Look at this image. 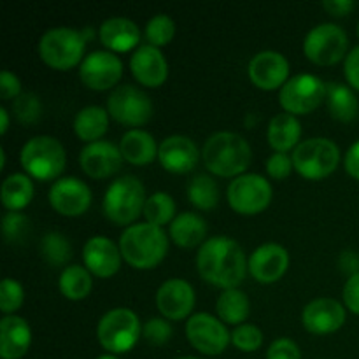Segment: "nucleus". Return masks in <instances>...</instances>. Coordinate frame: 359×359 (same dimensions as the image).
<instances>
[{
    "instance_id": "nucleus-1",
    "label": "nucleus",
    "mask_w": 359,
    "mask_h": 359,
    "mask_svg": "<svg viewBox=\"0 0 359 359\" xmlns=\"http://www.w3.org/2000/svg\"><path fill=\"white\" fill-rule=\"evenodd\" d=\"M248 263L241 245L230 237L209 238L196 255L200 277L223 291L235 290L244 283Z\"/></svg>"
},
{
    "instance_id": "nucleus-2",
    "label": "nucleus",
    "mask_w": 359,
    "mask_h": 359,
    "mask_svg": "<svg viewBox=\"0 0 359 359\" xmlns=\"http://www.w3.org/2000/svg\"><path fill=\"white\" fill-rule=\"evenodd\" d=\"M203 163L219 177H241L252 161L248 140L238 133L217 132L205 140L202 149Z\"/></svg>"
},
{
    "instance_id": "nucleus-3",
    "label": "nucleus",
    "mask_w": 359,
    "mask_h": 359,
    "mask_svg": "<svg viewBox=\"0 0 359 359\" xmlns=\"http://www.w3.org/2000/svg\"><path fill=\"white\" fill-rule=\"evenodd\" d=\"M119 251L130 266L137 270H151L167 256L168 237L163 228L151 223L132 224L119 238Z\"/></svg>"
},
{
    "instance_id": "nucleus-4",
    "label": "nucleus",
    "mask_w": 359,
    "mask_h": 359,
    "mask_svg": "<svg viewBox=\"0 0 359 359\" xmlns=\"http://www.w3.org/2000/svg\"><path fill=\"white\" fill-rule=\"evenodd\" d=\"M146 189L135 175H123L107 188L104 196V214L118 226H132L133 221L144 214Z\"/></svg>"
},
{
    "instance_id": "nucleus-5",
    "label": "nucleus",
    "mask_w": 359,
    "mask_h": 359,
    "mask_svg": "<svg viewBox=\"0 0 359 359\" xmlns=\"http://www.w3.org/2000/svg\"><path fill=\"white\" fill-rule=\"evenodd\" d=\"M86 42L83 32L69 27L51 28L39 41V56L51 69L69 70L83 63Z\"/></svg>"
},
{
    "instance_id": "nucleus-6",
    "label": "nucleus",
    "mask_w": 359,
    "mask_h": 359,
    "mask_svg": "<svg viewBox=\"0 0 359 359\" xmlns=\"http://www.w3.org/2000/svg\"><path fill=\"white\" fill-rule=\"evenodd\" d=\"M21 167L39 181H55L67 163L65 149L55 137L39 135L28 140L20 154Z\"/></svg>"
},
{
    "instance_id": "nucleus-7",
    "label": "nucleus",
    "mask_w": 359,
    "mask_h": 359,
    "mask_svg": "<svg viewBox=\"0 0 359 359\" xmlns=\"http://www.w3.org/2000/svg\"><path fill=\"white\" fill-rule=\"evenodd\" d=\"M294 170L305 179L318 181L332 175L340 161V149L333 140L314 137L304 140L293 153Z\"/></svg>"
},
{
    "instance_id": "nucleus-8",
    "label": "nucleus",
    "mask_w": 359,
    "mask_h": 359,
    "mask_svg": "<svg viewBox=\"0 0 359 359\" xmlns=\"http://www.w3.org/2000/svg\"><path fill=\"white\" fill-rule=\"evenodd\" d=\"M100 346L111 354L128 353L140 339V321L130 309H112L97 326Z\"/></svg>"
},
{
    "instance_id": "nucleus-9",
    "label": "nucleus",
    "mask_w": 359,
    "mask_h": 359,
    "mask_svg": "<svg viewBox=\"0 0 359 359\" xmlns=\"http://www.w3.org/2000/svg\"><path fill=\"white\" fill-rule=\"evenodd\" d=\"M326 98V84L312 74L291 77L279 93V104L287 114L302 116L316 111Z\"/></svg>"
},
{
    "instance_id": "nucleus-10",
    "label": "nucleus",
    "mask_w": 359,
    "mask_h": 359,
    "mask_svg": "<svg viewBox=\"0 0 359 359\" xmlns=\"http://www.w3.org/2000/svg\"><path fill=\"white\" fill-rule=\"evenodd\" d=\"M347 46V34L339 25L323 23L307 34L304 41V53L316 65L330 67L346 56Z\"/></svg>"
},
{
    "instance_id": "nucleus-11",
    "label": "nucleus",
    "mask_w": 359,
    "mask_h": 359,
    "mask_svg": "<svg viewBox=\"0 0 359 359\" xmlns=\"http://www.w3.org/2000/svg\"><path fill=\"white\" fill-rule=\"evenodd\" d=\"M107 112L114 121L126 126L146 125L153 118V102L140 88L125 84L109 95Z\"/></svg>"
},
{
    "instance_id": "nucleus-12",
    "label": "nucleus",
    "mask_w": 359,
    "mask_h": 359,
    "mask_svg": "<svg viewBox=\"0 0 359 359\" xmlns=\"http://www.w3.org/2000/svg\"><path fill=\"white\" fill-rule=\"evenodd\" d=\"M226 195L235 212L255 216L263 212L272 202V186L262 175L244 174L230 182Z\"/></svg>"
},
{
    "instance_id": "nucleus-13",
    "label": "nucleus",
    "mask_w": 359,
    "mask_h": 359,
    "mask_svg": "<svg viewBox=\"0 0 359 359\" xmlns=\"http://www.w3.org/2000/svg\"><path fill=\"white\" fill-rule=\"evenodd\" d=\"M186 337L189 344L205 356H219L231 342V333H228L224 323L205 312L189 318L186 323Z\"/></svg>"
},
{
    "instance_id": "nucleus-14",
    "label": "nucleus",
    "mask_w": 359,
    "mask_h": 359,
    "mask_svg": "<svg viewBox=\"0 0 359 359\" xmlns=\"http://www.w3.org/2000/svg\"><path fill=\"white\" fill-rule=\"evenodd\" d=\"M123 76V62L111 51H93L83 60L79 77L84 86L95 91L114 88Z\"/></svg>"
},
{
    "instance_id": "nucleus-15",
    "label": "nucleus",
    "mask_w": 359,
    "mask_h": 359,
    "mask_svg": "<svg viewBox=\"0 0 359 359\" xmlns=\"http://www.w3.org/2000/svg\"><path fill=\"white\" fill-rule=\"evenodd\" d=\"M49 203L62 216H83L91 205V191L81 179L63 177L49 189Z\"/></svg>"
},
{
    "instance_id": "nucleus-16",
    "label": "nucleus",
    "mask_w": 359,
    "mask_h": 359,
    "mask_svg": "<svg viewBox=\"0 0 359 359\" xmlns=\"http://www.w3.org/2000/svg\"><path fill=\"white\" fill-rule=\"evenodd\" d=\"M123 154L118 146L107 140L86 144L79 154L81 168L93 179H107L118 174L123 165Z\"/></svg>"
},
{
    "instance_id": "nucleus-17",
    "label": "nucleus",
    "mask_w": 359,
    "mask_h": 359,
    "mask_svg": "<svg viewBox=\"0 0 359 359\" xmlns=\"http://www.w3.org/2000/svg\"><path fill=\"white\" fill-rule=\"evenodd\" d=\"M249 79L259 90L272 91L283 88L287 83L290 76V63L284 55L277 51H262L249 62L248 67Z\"/></svg>"
},
{
    "instance_id": "nucleus-18",
    "label": "nucleus",
    "mask_w": 359,
    "mask_h": 359,
    "mask_svg": "<svg viewBox=\"0 0 359 359\" xmlns=\"http://www.w3.org/2000/svg\"><path fill=\"white\" fill-rule=\"evenodd\" d=\"M156 305L165 319L181 321L188 318L195 307L193 286L182 279H168L158 290Z\"/></svg>"
},
{
    "instance_id": "nucleus-19",
    "label": "nucleus",
    "mask_w": 359,
    "mask_h": 359,
    "mask_svg": "<svg viewBox=\"0 0 359 359\" xmlns=\"http://www.w3.org/2000/svg\"><path fill=\"white\" fill-rule=\"evenodd\" d=\"M302 323L309 333L330 335L340 330L346 323V309L333 298H318L304 309Z\"/></svg>"
},
{
    "instance_id": "nucleus-20",
    "label": "nucleus",
    "mask_w": 359,
    "mask_h": 359,
    "mask_svg": "<svg viewBox=\"0 0 359 359\" xmlns=\"http://www.w3.org/2000/svg\"><path fill=\"white\" fill-rule=\"evenodd\" d=\"M290 255L279 244H263L251 255L248 263L249 273L259 284H273L286 273Z\"/></svg>"
},
{
    "instance_id": "nucleus-21",
    "label": "nucleus",
    "mask_w": 359,
    "mask_h": 359,
    "mask_svg": "<svg viewBox=\"0 0 359 359\" xmlns=\"http://www.w3.org/2000/svg\"><path fill=\"white\" fill-rule=\"evenodd\" d=\"M121 251L118 245L107 237H91L90 241L84 244L83 249V259L86 269L90 273L100 277V279H107L118 273L119 266H121Z\"/></svg>"
},
{
    "instance_id": "nucleus-22",
    "label": "nucleus",
    "mask_w": 359,
    "mask_h": 359,
    "mask_svg": "<svg viewBox=\"0 0 359 359\" xmlns=\"http://www.w3.org/2000/svg\"><path fill=\"white\" fill-rule=\"evenodd\" d=\"M198 147L189 137L172 135L160 144L158 160L172 174H188L198 163Z\"/></svg>"
},
{
    "instance_id": "nucleus-23",
    "label": "nucleus",
    "mask_w": 359,
    "mask_h": 359,
    "mask_svg": "<svg viewBox=\"0 0 359 359\" xmlns=\"http://www.w3.org/2000/svg\"><path fill=\"white\" fill-rule=\"evenodd\" d=\"M130 70L133 77L147 88L161 86L168 77V63L163 53L151 44H142L137 48L130 60Z\"/></svg>"
},
{
    "instance_id": "nucleus-24",
    "label": "nucleus",
    "mask_w": 359,
    "mask_h": 359,
    "mask_svg": "<svg viewBox=\"0 0 359 359\" xmlns=\"http://www.w3.org/2000/svg\"><path fill=\"white\" fill-rule=\"evenodd\" d=\"M32 344L30 325L20 316H6L0 321V358L21 359Z\"/></svg>"
},
{
    "instance_id": "nucleus-25",
    "label": "nucleus",
    "mask_w": 359,
    "mask_h": 359,
    "mask_svg": "<svg viewBox=\"0 0 359 359\" xmlns=\"http://www.w3.org/2000/svg\"><path fill=\"white\" fill-rule=\"evenodd\" d=\"M102 44L116 53H125L137 48L140 42V30L128 18H109L100 25Z\"/></svg>"
},
{
    "instance_id": "nucleus-26",
    "label": "nucleus",
    "mask_w": 359,
    "mask_h": 359,
    "mask_svg": "<svg viewBox=\"0 0 359 359\" xmlns=\"http://www.w3.org/2000/svg\"><path fill=\"white\" fill-rule=\"evenodd\" d=\"M119 149L128 163L149 165L151 161H154V158H158L160 146H156V140L151 133L133 128L121 137Z\"/></svg>"
},
{
    "instance_id": "nucleus-27",
    "label": "nucleus",
    "mask_w": 359,
    "mask_h": 359,
    "mask_svg": "<svg viewBox=\"0 0 359 359\" xmlns=\"http://www.w3.org/2000/svg\"><path fill=\"white\" fill-rule=\"evenodd\" d=\"M266 137L276 153H287L291 149H297L302 137V125L297 116L280 112V114L273 116L270 121Z\"/></svg>"
},
{
    "instance_id": "nucleus-28",
    "label": "nucleus",
    "mask_w": 359,
    "mask_h": 359,
    "mask_svg": "<svg viewBox=\"0 0 359 359\" xmlns=\"http://www.w3.org/2000/svg\"><path fill=\"white\" fill-rule=\"evenodd\" d=\"M207 237V223L195 212H182L170 223V238L179 248L191 249L203 244Z\"/></svg>"
},
{
    "instance_id": "nucleus-29",
    "label": "nucleus",
    "mask_w": 359,
    "mask_h": 359,
    "mask_svg": "<svg viewBox=\"0 0 359 359\" xmlns=\"http://www.w3.org/2000/svg\"><path fill=\"white\" fill-rule=\"evenodd\" d=\"M109 128V112L98 105L81 109L74 119V132L84 142H98Z\"/></svg>"
},
{
    "instance_id": "nucleus-30",
    "label": "nucleus",
    "mask_w": 359,
    "mask_h": 359,
    "mask_svg": "<svg viewBox=\"0 0 359 359\" xmlns=\"http://www.w3.org/2000/svg\"><path fill=\"white\" fill-rule=\"evenodd\" d=\"M326 104H328L332 118L340 123L354 121L359 114V102L356 95L346 84H326Z\"/></svg>"
},
{
    "instance_id": "nucleus-31",
    "label": "nucleus",
    "mask_w": 359,
    "mask_h": 359,
    "mask_svg": "<svg viewBox=\"0 0 359 359\" xmlns=\"http://www.w3.org/2000/svg\"><path fill=\"white\" fill-rule=\"evenodd\" d=\"M0 198H2V205L9 212H18V210L25 209L34 198V182L25 174L9 175L2 182Z\"/></svg>"
},
{
    "instance_id": "nucleus-32",
    "label": "nucleus",
    "mask_w": 359,
    "mask_h": 359,
    "mask_svg": "<svg viewBox=\"0 0 359 359\" xmlns=\"http://www.w3.org/2000/svg\"><path fill=\"white\" fill-rule=\"evenodd\" d=\"M216 311L223 323L241 326L251 314V302H249L248 294L238 290V287L226 290L217 298Z\"/></svg>"
},
{
    "instance_id": "nucleus-33",
    "label": "nucleus",
    "mask_w": 359,
    "mask_h": 359,
    "mask_svg": "<svg viewBox=\"0 0 359 359\" xmlns=\"http://www.w3.org/2000/svg\"><path fill=\"white\" fill-rule=\"evenodd\" d=\"M60 291L69 300H84L90 294L93 280H91L90 270L79 265L65 266L58 280Z\"/></svg>"
},
{
    "instance_id": "nucleus-34",
    "label": "nucleus",
    "mask_w": 359,
    "mask_h": 359,
    "mask_svg": "<svg viewBox=\"0 0 359 359\" xmlns=\"http://www.w3.org/2000/svg\"><path fill=\"white\" fill-rule=\"evenodd\" d=\"M188 198L200 210H212L219 203V188L216 181L205 174H198L189 181Z\"/></svg>"
},
{
    "instance_id": "nucleus-35",
    "label": "nucleus",
    "mask_w": 359,
    "mask_h": 359,
    "mask_svg": "<svg viewBox=\"0 0 359 359\" xmlns=\"http://www.w3.org/2000/svg\"><path fill=\"white\" fill-rule=\"evenodd\" d=\"M175 202L168 193L158 191L146 200L144 205V217L146 223L154 226H165L175 219Z\"/></svg>"
},
{
    "instance_id": "nucleus-36",
    "label": "nucleus",
    "mask_w": 359,
    "mask_h": 359,
    "mask_svg": "<svg viewBox=\"0 0 359 359\" xmlns=\"http://www.w3.org/2000/svg\"><path fill=\"white\" fill-rule=\"evenodd\" d=\"M41 255L51 266H65L72 258V245L65 235L51 231L42 238Z\"/></svg>"
},
{
    "instance_id": "nucleus-37",
    "label": "nucleus",
    "mask_w": 359,
    "mask_h": 359,
    "mask_svg": "<svg viewBox=\"0 0 359 359\" xmlns=\"http://www.w3.org/2000/svg\"><path fill=\"white\" fill-rule=\"evenodd\" d=\"M175 25L170 16L167 14H156L151 18L146 25V39L151 46L160 49L161 46H167L174 39Z\"/></svg>"
},
{
    "instance_id": "nucleus-38",
    "label": "nucleus",
    "mask_w": 359,
    "mask_h": 359,
    "mask_svg": "<svg viewBox=\"0 0 359 359\" xmlns=\"http://www.w3.org/2000/svg\"><path fill=\"white\" fill-rule=\"evenodd\" d=\"M13 112L21 125H35L42 116L41 100L35 93H21L14 100Z\"/></svg>"
},
{
    "instance_id": "nucleus-39",
    "label": "nucleus",
    "mask_w": 359,
    "mask_h": 359,
    "mask_svg": "<svg viewBox=\"0 0 359 359\" xmlns=\"http://www.w3.org/2000/svg\"><path fill=\"white\" fill-rule=\"evenodd\" d=\"M30 231V219L21 212H7L2 219V233L7 244H20Z\"/></svg>"
},
{
    "instance_id": "nucleus-40",
    "label": "nucleus",
    "mask_w": 359,
    "mask_h": 359,
    "mask_svg": "<svg viewBox=\"0 0 359 359\" xmlns=\"http://www.w3.org/2000/svg\"><path fill=\"white\" fill-rule=\"evenodd\" d=\"M231 344L242 353H255L263 346V333L255 325H241L231 333Z\"/></svg>"
},
{
    "instance_id": "nucleus-41",
    "label": "nucleus",
    "mask_w": 359,
    "mask_h": 359,
    "mask_svg": "<svg viewBox=\"0 0 359 359\" xmlns=\"http://www.w3.org/2000/svg\"><path fill=\"white\" fill-rule=\"evenodd\" d=\"M25 293L18 280L4 279L0 284V311L6 316H14V312L23 305Z\"/></svg>"
},
{
    "instance_id": "nucleus-42",
    "label": "nucleus",
    "mask_w": 359,
    "mask_h": 359,
    "mask_svg": "<svg viewBox=\"0 0 359 359\" xmlns=\"http://www.w3.org/2000/svg\"><path fill=\"white\" fill-rule=\"evenodd\" d=\"M142 337L151 346H165L172 339V326L167 319L153 318L142 326Z\"/></svg>"
},
{
    "instance_id": "nucleus-43",
    "label": "nucleus",
    "mask_w": 359,
    "mask_h": 359,
    "mask_svg": "<svg viewBox=\"0 0 359 359\" xmlns=\"http://www.w3.org/2000/svg\"><path fill=\"white\" fill-rule=\"evenodd\" d=\"M266 359H302L300 347L290 339H277L266 351Z\"/></svg>"
},
{
    "instance_id": "nucleus-44",
    "label": "nucleus",
    "mask_w": 359,
    "mask_h": 359,
    "mask_svg": "<svg viewBox=\"0 0 359 359\" xmlns=\"http://www.w3.org/2000/svg\"><path fill=\"white\" fill-rule=\"evenodd\" d=\"M293 158L286 153H276L266 160V172L273 179H286L293 172Z\"/></svg>"
},
{
    "instance_id": "nucleus-45",
    "label": "nucleus",
    "mask_w": 359,
    "mask_h": 359,
    "mask_svg": "<svg viewBox=\"0 0 359 359\" xmlns=\"http://www.w3.org/2000/svg\"><path fill=\"white\" fill-rule=\"evenodd\" d=\"M0 95H2V100H16L21 95V83L13 72L9 70H4L0 74Z\"/></svg>"
},
{
    "instance_id": "nucleus-46",
    "label": "nucleus",
    "mask_w": 359,
    "mask_h": 359,
    "mask_svg": "<svg viewBox=\"0 0 359 359\" xmlns=\"http://www.w3.org/2000/svg\"><path fill=\"white\" fill-rule=\"evenodd\" d=\"M344 304L353 314L359 316V273L349 277L344 286Z\"/></svg>"
},
{
    "instance_id": "nucleus-47",
    "label": "nucleus",
    "mask_w": 359,
    "mask_h": 359,
    "mask_svg": "<svg viewBox=\"0 0 359 359\" xmlns=\"http://www.w3.org/2000/svg\"><path fill=\"white\" fill-rule=\"evenodd\" d=\"M344 72H346L347 83H349L354 90L359 91V46L346 56Z\"/></svg>"
},
{
    "instance_id": "nucleus-48",
    "label": "nucleus",
    "mask_w": 359,
    "mask_h": 359,
    "mask_svg": "<svg viewBox=\"0 0 359 359\" xmlns=\"http://www.w3.org/2000/svg\"><path fill=\"white\" fill-rule=\"evenodd\" d=\"M323 9L330 14V16L344 18L354 9L353 0H326L323 2Z\"/></svg>"
},
{
    "instance_id": "nucleus-49",
    "label": "nucleus",
    "mask_w": 359,
    "mask_h": 359,
    "mask_svg": "<svg viewBox=\"0 0 359 359\" xmlns=\"http://www.w3.org/2000/svg\"><path fill=\"white\" fill-rule=\"evenodd\" d=\"M344 167L351 177L359 181V140L347 149L346 158H344Z\"/></svg>"
},
{
    "instance_id": "nucleus-50",
    "label": "nucleus",
    "mask_w": 359,
    "mask_h": 359,
    "mask_svg": "<svg viewBox=\"0 0 359 359\" xmlns=\"http://www.w3.org/2000/svg\"><path fill=\"white\" fill-rule=\"evenodd\" d=\"M340 266L344 272L351 273V277L359 273V256L354 251H346L340 256Z\"/></svg>"
},
{
    "instance_id": "nucleus-51",
    "label": "nucleus",
    "mask_w": 359,
    "mask_h": 359,
    "mask_svg": "<svg viewBox=\"0 0 359 359\" xmlns=\"http://www.w3.org/2000/svg\"><path fill=\"white\" fill-rule=\"evenodd\" d=\"M0 119H2V126H0V133L2 135H6L7 133V128H9V114H7L6 109H0Z\"/></svg>"
},
{
    "instance_id": "nucleus-52",
    "label": "nucleus",
    "mask_w": 359,
    "mask_h": 359,
    "mask_svg": "<svg viewBox=\"0 0 359 359\" xmlns=\"http://www.w3.org/2000/svg\"><path fill=\"white\" fill-rule=\"evenodd\" d=\"M97 359H118L114 354H104V356H98Z\"/></svg>"
},
{
    "instance_id": "nucleus-53",
    "label": "nucleus",
    "mask_w": 359,
    "mask_h": 359,
    "mask_svg": "<svg viewBox=\"0 0 359 359\" xmlns=\"http://www.w3.org/2000/svg\"><path fill=\"white\" fill-rule=\"evenodd\" d=\"M177 359H200V358H193V356H184V358H177Z\"/></svg>"
},
{
    "instance_id": "nucleus-54",
    "label": "nucleus",
    "mask_w": 359,
    "mask_h": 359,
    "mask_svg": "<svg viewBox=\"0 0 359 359\" xmlns=\"http://www.w3.org/2000/svg\"><path fill=\"white\" fill-rule=\"evenodd\" d=\"M358 37H359V23H358Z\"/></svg>"
}]
</instances>
